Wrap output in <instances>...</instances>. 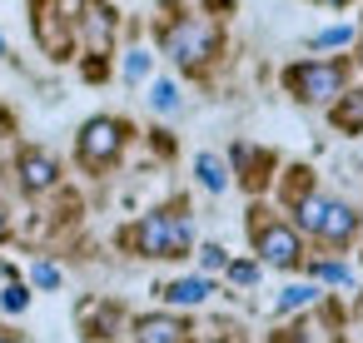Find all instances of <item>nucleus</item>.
Masks as SVG:
<instances>
[{
	"instance_id": "obj_15",
	"label": "nucleus",
	"mask_w": 363,
	"mask_h": 343,
	"mask_svg": "<svg viewBox=\"0 0 363 343\" xmlns=\"http://www.w3.org/2000/svg\"><path fill=\"white\" fill-rule=\"evenodd\" d=\"M26 303H30V293H26V288H21V283H11V288H6V293H0V308H6V313H21V308H26Z\"/></svg>"
},
{
	"instance_id": "obj_8",
	"label": "nucleus",
	"mask_w": 363,
	"mask_h": 343,
	"mask_svg": "<svg viewBox=\"0 0 363 343\" xmlns=\"http://www.w3.org/2000/svg\"><path fill=\"white\" fill-rule=\"evenodd\" d=\"M80 26H85V35H90L95 50H110V40H115V11L105 6V0H85V6H80Z\"/></svg>"
},
{
	"instance_id": "obj_6",
	"label": "nucleus",
	"mask_w": 363,
	"mask_h": 343,
	"mask_svg": "<svg viewBox=\"0 0 363 343\" xmlns=\"http://www.w3.org/2000/svg\"><path fill=\"white\" fill-rule=\"evenodd\" d=\"M254 249L264 254V264L274 269H294L303 244H298V229H289L284 219H254Z\"/></svg>"
},
{
	"instance_id": "obj_3",
	"label": "nucleus",
	"mask_w": 363,
	"mask_h": 343,
	"mask_svg": "<svg viewBox=\"0 0 363 343\" xmlns=\"http://www.w3.org/2000/svg\"><path fill=\"white\" fill-rule=\"evenodd\" d=\"M164 55L179 65V70H204L214 55H219V26L214 21H199V16H184L164 30Z\"/></svg>"
},
{
	"instance_id": "obj_1",
	"label": "nucleus",
	"mask_w": 363,
	"mask_h": 343,
	"mask_svg": "<svg viewBox=\"0 0 363 343\" xmlns=\"http://www.w3.org/2000/svg\"><path fill=\"white\" fill-rule=\"evenodd\" d=\"M130 244H135L145 259H179V254H189V244H194V224H189L184 214L160 209V214H145V219L130 229Z\"/></svg>"
},
{
	"instance_id": "obj_4",
	"label": "nucleus",
	"mask_w": 363,
	"mask_h": 343,
	"mask_svg": "<svg viewBox=\"0 0 363 343\" xmlns=\"http://www.w3.org/2000/svg\"><path fill=\"white\" fill-rule=\"evenodd\" d=\"M348 85V65L343 60H303L284 70V90L303 105H333Z\"/></svg>"
},
{
	"instance_id": "obj_23",
	"label": "nucleus",
	"mask_w": 363,
	"mask_h": 343,
	"mask_svg": "<svg viewBox=\"0 0 363 343\" xmlns=\"http://www.w3.org/2000/svg\"><path fill=\"white\" fill-rule=\"evenodd\" d=\"M318 6H348V0H318Z\"/></svg>"
},
{
	"instance_id": "obj_10",
	"label": "nucleus",
	"mask_w": 363,
	"mask_h": 343,
	"mask_svg": "<svg viewBox=\"0 0 363 343\" xmlns=\"http://www.w3.org/2000/svg\"><path fill=\"white\" fill-rule=\"evenodd\" d=\"M209 293H214L209 279H174V283H164V298L179 303V308H194V303H204Z\"/></svg>"
},
{
	"instance_id": "obj_9",
	"label": "nucleus",
	"mask_w": 363,
	"mask_h": 343,
	"mask_svg": "<svg viewBox=\"0 0 363 343\" xmlns=\"http://www.w3.org/2000/svg\"><path fill=\"white\" fill-rule=\"evenodd\" d=\"M135 343H184V323L169 313H145L135 323Z\"/></svg>"
},
{
	"instance_id": "obj_21",
	"label": "nucleus",
	"mask_w": 363,
	"mask_h": 343,
	"mask_svg": "<svg viewBox=\"0 0 363 343\" xmlns=\"http://www.w3.org/2000/svg\"><path fill=\"white\" fill-rule=\"evenodd\" d=\"M224 269H229L234 283H254V279H259V264H224Z\"/></svg>"
},
{
	"instance_id": "obj_16",
	"label": "nucleus",
	"mask_w": 363,
	"mask_h": 343,
	"mask_svg": "<svg viewBox=\"0 0 363 343\" xmlns=\"http://www.w3.org/2000/svg\"><path fill=\"white\" fill-rule=\"evenodd\" d=\"M348 40H353V30H348V26H333V30H318V35H313V45H318V50H323V45H348Z\"/></svg>"
},
{
	"instance_id": "obj_18",
	"label": "nucleus",
	"mask_w": 363,
	"mask_h": 343,
	"mask_svg": "<svg viewBox=\"0 0 363 343\" xmlns=\"http://www.w3.org/2000/svg\"><path fill=\"white\" fill-rule=\"evenodd\" d=\"M199 264H204V269H224V264H229V254H224L219 244H204V249H199Z\"/></svg>"
},
{
	"instance_id": "obj_17",
	"label": "nucleus",
	"mask_w": 363,
	"mask_h": 343,
	"mask_svg": "<svg viewBox=\"0 0 363 343\" xmlns=\"http://www.w3.org/2000/svg\"><path fill=\"white\" fill-rule=\"evenodd\" d=\"M145 75H150V55H145V50H135V55L125 60V80H145Z\"/></svg>"
},
{
	"instance_id": "obj_20",
	"label": "nucleus",
	"mask_w": 363,
	"mask_h": 343,
	"mask_svg": "<svg viewBox=\"0 0 363 343\" xmlns=\"http://www.w3.org/2000/svg\"><path fill=\"white\" fill-rule=\"evenodd\" d=\"M313 274H318V279H323V283H348V279H353V274H348V269H343V264H318V269H313Z\"/></svg>"
},
{
	"instance_id": "obj_14",
	"label": "nucleus",
	"mask_w": 363,
	"mask_h": 343,
	"mask_svg": "<svg viewBox=\"0 0 363 343\" xmlns=\"http://www.w3.org/2000/svg\"><path fill=\"white\" fill-rule=\"evenodd\" d=\"M150 105H155L160 115H174V110H179V90H174L169 80H160V85L150 90Z\"/></svg>"
},
{
	"instance_id": "obj_13",
	"label": "nucleus",
	"mask_w": 363,
	"mask_h": 343,
	"mask_svg": "<svg viewBox=\"0 0 363 343\" xmlns=\"http://www.w3.org/2000/svg\"><path fill=\"white\" fill-rule=\"evenodd\" d=\"M318 298V288L313 283H289L284 293H279V313H294V308H308Z\"/></svg>"
},
{
	"instance_id": "obj_5",
	"label": "nucleus",
	"mask_w": 363,
	"mask_h": 343,
	"mask_svg": "<svg viewBox=\"0 0 363 343\" xmlns=\"http://www.w3.org/2000/svg\"><path fill=\"white\" fill-rule=\"evenodd\" d=\"M125 140H130V130H125L115 115H95V120H85V125H80L75 154H80V164H85V169H110V164L120 159Z\"/></svg>"
},
{
	"instance_id": "obj_11",
	"label": "nucleus",
	"mask_w": 363,
	"mask_h": 343,
	"mask_svg": "<svg viewBox=\"0 0 363 343\" xmlns=\"http://www.w3.org/2000/svg\"><path fill=\"white\" fill-rule=\"evenodd\" d=\"M333 125H338L343 135H358V130H363V90L338 95V105H333Z\"/></svg>"
},
{
	"instance_id": "obj_25",
	"label": "nucleus",
	"mask_w": 363,
	"mask_h": 343,
	"mask_svg": "<svg viewBox=\"0 0 363 343\" xmlns=\"http://www.w3.org/2000/svg\"><path fill=\"white\" fill-rule=\"evenodd\" d=\"M0 343H11V338H6V333H0Z\"/></svg>"
},
{
	"instance_id": "obj_12",
	"label": "nucleus",
	"mask_w": 363,
	"mask_h": 343,
	"mask_svg": "<svg viewBox=\"0 0 363 343\" xmlns=\"http://www.w3.org/2000/svg\"><path fill=\"white\" fill-rule=\"evenodd\" d=\"M194 169H199V184H204V189H214V194H224V189H229V169H224V159L199 154V159H194Z\"/></svg>"
},
{
	"instance_id": "obj_24",
	"label": "nucleus",
	"mask_w": 363,
	"mask_h": 343,
	"mask_svg": "<svg viewBox=\"0 0 363 343\" xmlns=\"http://www.w3.org/2000/svg\"><path fill=\"white\" fill-rule=\"evenodd\" d=\"M0 55H6V35H0Z\"/></svg>"
},
{
	"instance_id": "obj_7",
	"label": "nucleus",
	"mask_w": 363,
	"mask_h": 343,
	"mask_svg": "<svg viewBox=\"0 0 363 343\" xmlns=\"http://www.w3.org/2000/svg\"><path fill=\"white\" fill-rule=\"evenodd\" d=\"M21 189L26 194H40V189H50L55 179H60V164L45 154V150H21Z\"/></svg>"
},
{
	"instance_id": "obj_2",
	"label": "nucleus",
	"mask_w": 363,
	"mask_h": 343,
	"mask_svg": "<svg viewBox=\"0 0 363 343\" xmlns=\"http://www.w3.org/2000/svg\"><path fill=\"white\" fill-rule=\"evenodd\" d=\"M294 214H298V229L313 234V239H323V244H348V239L358 234L353 204L328 199V194H303V199L294 204Z\"/></svg>"
},
{
	"instance_id": "obj_22",
	"label": "nucleus",
	"mask_w": 363,
	"mask_h": 343,
	"mask_svg": "<svg viewBox=\"0 0 363 343\" xmlns=\"http://www.w3.org/2000/svg\"><path fill=\"white\" fill-rule=\"evenodd\" d=\"M11 234V219H6V209H0V239H6Z\"/></svg>"
},
{
	"instance_id": "obj_19",
	"label": "nucleus",
	"mask_w": 363,
	"mask_h": 343,
	"mask_svg": "<svg viewBox=\"0 0 363 343\" xmlns=\"http://www.w3.org/2000/svg\"><path fill=\"white\" fill-rule=\"evenodd\" d=\"M30 279H35L40 288H55V283H60V269H55V264H35V269H30Z\"/></svg>"
}]
</instances>
